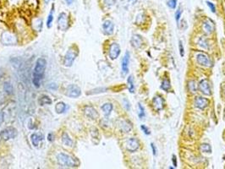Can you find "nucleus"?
I'll use <instances>...</instances> for the list:
<instances>
[{
  "instance_id": "f257e3e1",
  "label": "nucleus",
  "mask_w": 225,
  "mask_h": 169,
  "mask_svg": "<svg viewBox=\"0 0 225 169\" xmlns=\"http://www.w3.org/2000/svg\"><path fill=\"white\" fill-rule=\"evenodd\" d=\"M47 68V61L43 58H39L36 60V65L32 74V83L36 88H39L43 82Z\"/></svg>"
},
{
  "instance_id": "f03ea898",
  "label": "nucleus",
  "mask_w": 225,
  "mask_h": 169,
  "mask_svg": "<svg viewBox=\"0 0 225 169\" xmlns=\"http://www.w3.org/2000/svg\"><path fill=\"white\" fill-rule=\"evenodd\" d=\"M57 162L63 168H78L80 166V162L76 157L63 152L57 155Z\"/></svg>"
},
{
  "instance_id": "7ed1b4c3",
  "label": "nucleus",
  "mask_w": 225,
  "mask_h": 169,
  "mask_svg": "<svg viewBox=\"0 0 225 169\" xmlns=\"http://www.w3.org/2000/svg\"><path fill=\"white\" fill-rule=\"evenodd\" d=\"M78 47L76 46H72L70 47H69V49L67 50L64 59V64L65 67H71L75 62V59L78 56Z\"/></svg>"
},
{
  "instance_id": "20e7f679",
  "label": "nucleus",
  "mask_w": 225,
  "mask_h": 169,
  "mask_svg": "<svg viewBox=\"0 0 225 169\" xmlns=\"http://www.w3.org/2000/svg\"><path fill=\"white\" fill-rule=\"evenodd\" d=\"M18 134V131L15 127L9 126L6 127L0 132V139L3 141H8L9 140H13Z\"/></svg>"
},
{
  "instance_id": "39448f33",
  "label": "nucleus",
  "mask_w": 225,
  "mask_h": 169,
  "mask_svg": "<svg viewBox=\"0 0 225 169\" xmlns=\"http://www.w3.org/2000/svg\"><path fill=\"white\" fill-rule=\"evenodd\" d=\"M1 42L4 46H13L17 43V38L15 35L4 31L1 35Z\"/></svg>"
},
{
  "instance_id": "423d86ee",
  "label": "nucleus",
  "mask_w": 225,
  "mask_h": 169,
  "mask_svg": "<svg viewBox=\"0 0 225 169\" xmlns=\"http://www.w3.org/2000/svg\"><path fill=\"white\" fill-rule=\"evenodd\" d=\"M65 95L70 98H77L81 95V90L76 85H70L66 88Z\"/></svg>"
},
{
  "instance_id": "0eeeda50",
  "label": "nucleus",
  "mask_w": 225,
  "mask_h": 169,
  "mask_svg": "<svg viewBox=\"0 0 225 169\" xmlns=\"http://www.w3.org/2000/svg\"><path fill=\"white\" fill-rule=\"evenodd\" d=\"M58 27L60 30L65 31L69 28V19L68 15L65 12L60 13L58 18Z\"/></svg>"
},
{
  "instance_id": "6e6552de",
  "label": "nucleus",
  "mask_w": 225,
  "mask_h": 169,
  "mask_svg": "<svg viewBox=\"0 0 225 169\" xmlns=\"http://www.w3.org/2000/svg\"><path fill=\"white\" fill-rule=\"evenodd\" d=\"M196 62L202 66L209 67L212 65V61L210 58L205 53H197L196 55Z\"/></svg>"
},
{
  "instance_id": "1a4fd4ad",
  "label": "nucleus",
  "mask_w": 225,
  "mask_h": 169,
  "mask_svg": "<svg viewBox=\"0 0 225 169\" xmlns=\"http://www.w3.org/2000/svg\"><path fill=\"white\" fill-rule=\"evenodd\" d=\"M120 47L119 45L116 43V42H113L112 44L110 45L109 47V58L112 59V60H114L116 59L119 54H120Z\"/></svg>"
},
{
  "instance_id": "9d476101",
  "label": "nucleus",
  "mask_w": 225,
  "mask_h": 169,
  "mask_svg": "<svg viewBox=\"0 0 225 169\" xmlns=\"http://www.w3.org/2000/svg\"><path fill=\"white\" fill-rule=\"evenodd\" d=\"M214 29H215V25L213 21L209 18H206L202 22V30L204 33L207 35H210L211 33H212Z\"/></svg>"
},
{
  "instance_id": "9b49d317",
  "label": "nucleus",
  "mask_w": 225,
  "mask_h": 169,
  "mask_svg": "<svg viewBox=\"0 0 225 169\" xmlns=\"http://www.w3.org/2000/svg\"><path fill=\"white\" fill-rule=\"evenodd\" d=\"M198 87H199V90L203 93L204 95H206V96H211L212 91H211L210 84H209L208 80H207V79L202 80V81L199 82Z\"/></svg>"
},
{
  "instance_id": "f8f14e48",
  "label": "nucleus",
  "mask_w": 225,
  "mask_h": 169,
  "mask_svg": "<svg viewBox=\"0 0 225 169\" xmlns=\"http://www.w3.org/2000/svg\"><path fill=\"white\" fill-rule=\"evenodd\" d=\"M130 59L131 55L129 52H126L121 63V70H122V75L125 76L129 73V64H130Z\"/></svg>"
},
{
  "instance_id": "ddd939ff",
  "label": "nucleus",
  "mask_w": 225,
  "mask_h": 169,
  "mask_svg": "<svg viewBox=\"0 0 225 169\" xmlns=\"http://www.w3.org/2000/svg\"><path fill=\"white\" fill-rule=\"evenodd\" d=\"M140 147L139 140L136 138H130L126 142V149L130 152H136Z\"/></svg>"
},
{
  "instance_id": "4468645a",
  "label": "nucleus",
  "mask_w": 225,
  "mask_h": 169,
  "mask_svg": "<svg viewBox=\"0 0 225 169\" xmlns=\"http://www.w3.org/2000/svg\"><path fill=\"white\" fill-rule=\"evenodd\" d=\"M153 107H154V109L157 111V112L163 109V107H164V106H165V102H164V100H163V98L162 97V96L158 95V96H155L153 97Z\"/></svg>"
},
{
  "instance_id": "2eb2a0df",
  "label": "nucleus",
  "mask_w": 225,
  "mask_h": 169,
  "mask_svg": "<svg viewBox=\"0 0 225 169\" xmlns=\"http://www.w3.org/2000/svg\"><path fill=\"white\" fill-rule=\"evenodd\" d=\"M194 104L196 107L203 110L206 107H207V106L209 105V100L202 97V96H196L195 101H194Z\"/></svg>"
},
{
  "instance_id": "dca6fc26",
  "label": "nucleus",
  "mask_w": 225,
  "mask_h": 169,
  "mask_svg": "<svg viewBox=\"0 0 225 169\" xmlns=\"http://www.w3.org/2000/svg\"><path fill=\"white\" fill-rule=\"evenodd\" d=\"M102 30L106 36H111L114 30V25L111 21H105L102 24Z\"/></svg>"
},
{
  "instance_id": "f3484780",
  "label": "nucleus",
  "mask_w": 225,
  "mask_h": 169,
  "mask_svg": "<svg viewBox=\"0 0 225 169\" xmlns=\"http://www.w3.org/2000/svg\"><path fill=\"white\" fill-rule=\"evenodd\" d=\"M84 112H85V115L87 116V118H89L90 119H92V120H95V119L98 118V116H99L97 111L96 110L94 107H90V106L85 107Z\"/></svg>"
},
{
  "instance_id": "a211bd4d",
  "label": "nucleus",
  "mask_w": 225,
  "mask_h": 169,
  "mask_svg": "<svg viewBox=\"0 0 225 169\" xmlns=\"http://www.w3.org/2000/svg\"><path fill=\"white\" fill-rule=\"evenodd\" d=\"M44 139V136L43 134H40V133H33L31 135V144L34 146L35 147H37L39 146L40 142Z\"/></svg>"
},
{
  "instance_id": "6ab92c4d",
  "label": "nucleus",
  "mask_w": 225,
  "mask_h": 169,
  "mask_svg": "<svg viewBox=\"0 0 225 169\" xmlns=\"http://www.w3.org/2000/svg\"><path fill=\"white\" fill-rule=\"evenodd\" d=\"M131 43L133 47L140 48L143 45V39L140 35H133V37H131Z\"/></svg>"
},
{
  "instance_id": "aec40b11",
  "label": "nucleus",
  "mask_w": 225,
  "mask_h": 169,
  "mask_svg": "<svg viewBox=\"0 0 225 169\" xmlns=\"http://www.w3.org/2000/svg\"><path fill=\"white\" fill-rule=\"evenodd\" d=\"M101 109H102V112H103L105 117H109V115H110V113H111L112 111H113V104L109 103H104L102 107H101Z\"/></svg>"
},
{
  "instance_id": "412c9836",
  "label": "nucleus",
  "mask_w": 225,
  "mask_h": 169,
  "mask_svg": "<svg viewBox=\"0 0 225 169\" xmlns=\"http://www.w3.org/2000/svg\"><path fill=\"white\" fill-rule=\"evenodd\" d=\"M67 108H68L67 105L65 103H63V102H59V103H58L55 105V112L57 113H58V114L65 112Z\"/></svg>"
},
{
  "instance_id": "4be33fe9",
  "label": "nucleus",
  "mask_w": 225,
  "mask_h": 169,
  "mask_svg": "<svg viewBox=\"0 0 225 169\" xmlns=\"http://www.w3.org/2000/svg\"><path fill=\"white\" fill-rule=\"evenodd\" d=\"M62 142L66 146H72L73 144H74L72 139L66 132H64L62 134Z\"/></svg>"
},
{
  "instance_id": "5701e85b",
  "label": "nucleus",
  "mask_w": 225,
  "mask_h": 169,
  "mask_svg": "<svg viewBox=\"0 0 225 169\" xmlns=\"http://www.w3.org/2000/svg\"><path fill=\"white\" fill-rule=\"evenodd\" d=\"M120 128H121V130H122V131H124V133H128L131 130L132 126H131V124L128 120H124L123 122H121V124H120Z\"/></svg>"
},
{
  "instance_id": "b1692460",
  "label": "nucleus",
  "mask_w": 225,
  "mask_h": 169,
  "mask_svg": "<svg viewBox=\"0 0 225 169\" xmlns=\"http://www.w3.org/2000/svg\"><path fill=\"white\" fill-rule=\"evenodd\" d=\"M38 103L40 104V106H45V105H50L52 104V100L51 98L48 96H46V95H43L42 96L39 100H38Z\"/></svg>"
},
{
  "instance_id": "393cba45",
  "label": "nucleus",
  "mask_w": 225,
  "mask_h": 169,
  "mask_svg": "<svg viewBox=\"0 0 225 169\" xmlns=\"http://www.w3.org/2000/svg\"><path fill=\"white\" fill-rule=\"evenodd\" d=\"M4 91L8 95H13L14 94V87L13 85L10 82H5L4 85Z\"/></svg>"
},
{
  "instance_id": "a878e982",
  "label": "nucleus",
  "mask_w": 225,
  "mask_h": 169,
  "mask_svg": "<svg viewBox=\"0 0 225 169\" xmlns=\"http://www.w3.org/2000/svg\"><path fill=\"white\" fill-rule=\"evenodd\" d=\"M108 91V88L106 87H98V88H95L93 90H91L89 91H87V95H96V94H100V93H103V92H106Z\"/></svg>"
},
{
  "instance_id": "bb28decb",
  "label": "nucleus",
  "mask_w": 225,
  "mask_h": 169,
  "mask_svg": "<svg viewBox=\"0 0 225 169\" xmlns=\"http://www.w3.org/2000/svg\"><path fill=\"white\" fill-rule=\"evenodd\" d=\"M188 89L191 93H196L198 90V85L195 81H190L188 82Z\"/></svg>"
},
{
  "instance_id": "cd10ccee",
  "label": "nucleus",
  "mask_w": 225,
  "mask_h": 169,
  "mask_svg": "<svg viewBox=\"0 0 225 169\" xmlns=\"http://www.w3.org/2000/svg\"><path fill=\"white\" fill-rule=\"evenodd\" d=\"M53 10H54V6L53 5L51 11H50L49 15L48 16V19H47V27L48 28H51L53 22Z\"/></svg>"
},
{
  "instance_id": "c85d7f7f",
  "label": "nucleus",
  "mask_w": 225,
  "mask_h": 169,
  "mask_svg": "<svg viewBox=\"0 0 225 169\" xmlns=\"http://www.w3.org/2000/svg\"><path fill=\"white\" fill-rule=\"evenodd\" d=\"M127 84H128V89L129 91L131 93L135 92V86H134V80H133V76H129L127 79Z\"/></svg>"
},
{
  "instance_id": "c756f323",
  "label": "nucleus",
  "mask_w": 225,
  "mask_h": 169,
  "mask_svg": "<svg viewBox=\"0 0 225 169\" xmlns=\"http://www.w3.org/2000/svg\"><path fill=\"white\" fill-rule=\"evenodd\" d=\"M161 89L165 91H168L171 89V83H170V81L168 79H166L162 82Z\"/></svg>"
},
{
  "instance_id": "7c9ffc66",
  "label": "nucleus",
  "mask_w": 225,
  "mask_h": 169,
  "mask_svg": "<svg viewBox=\"0 0 225 169\" xmlns=\"http://www.w3.org/2000/svg\"><path fill=\"white\" fill-rule=\"evenodd\" d=\"M198 43H199V45H200L202 47H203L205 49H208V48H209L208 41H207V39L205 38V37H201V38L199 39V41H198Z\"/></svg>"
},
{
  "instance_id": "2f4dec72",
  "label": "nucleus",
  "mask_w": 225,
  "mask_h": 169,
  "mask_svg": "<svg viewBox=\"0 0 225 169\" xmlns=\"http://www.w3.org/2000/svg\"><path fill=\"white\" fill-rule=\"evenodd\" d=\"M200 149L204 153H212V146L209 144H207V143L202 144L200 147Z\"/></svg>"
},
{
  "instance_id": "473e14b6",
  "label": "nucleus",
  "mask_w": 225,
  "mask_h": 169,
  "mask_svg": "<svg viewBox=\"0 0 225 169\" xmlns=\"http://www.w3.org/2000/svg\"><path fill=\"white\" fill-rule=\"evenodd\" d=\"M138 107H139V112H138V116L140 119H143V118L145 117V109L144 107H142V105L141 103L138 104Z\"/></svg>"
},
{
  "instance_id": "72a5a7b5",
  "label": "nucleus",
  "mask_w": 225,
  "mask_h": 169,
  "mask_svg": "<svg viewBox=\"0 0 225 169\" xmlns=\"http://www.w3.org/2000/svg\"><path fill=\"white\" fill-rule=\"evenodd\" d=\"M181 14H182V8L180 7L178 9H177V11L175 12V20H176V22H177V24H179V22H180Z\"/></svg>"
},
{
  "instance_id": "f704fd0d",
  "label": "nucleus",
  "mask_w": 225,
  "mask_h": 169,
  "mask_svg": "<svg viewBox=\"0 0 225 169\" xmlns=\"http://www.w3.org/2000/svg\"><path fill=\"white\" fill-rule=\"evenodd\" d=\"M167 4L170 8H175L177 6V0H168Z\"/></svg>"
},
{
  "instance_id": "c9c22d12",
  "label": "nucleus",
  "mask_w": 225,
  "mask_h": 169,
  "mask_svg": "<svg viewBox=\"0 0 225 169\" xmlns=\"http://www.w3.org/2000/svg\"><path fill=\"white\" fill-rule=\"evenodd\" d=\"M48 88L50 89L52 91H56V90H58V85L56 84V83H49L48 85Z\"/></svg>"
},
{
  "instance_id": "e433bc0d",
  "label": "nucleus",
  "mask_w": 225,
  "mask_h": 169,
  "mask_svg": "<svg viewBox=\"0 0 225 169\" xmlns=\"http://www.w3.org/2000/svg\"><path fill=\"white\" fill-rule=\"evenodd\" d=\"M179 49H180V56H181V57H184V55H185V49H184L183 43H182L181 41H180V42H179Z\"/></svg>"
},
{
  "instance_id": "4c0bfd02",
  "label": "nucleus",
  "mask_w": 225,
  "mask_h": 169,
  "mask_svg": "<svg viewBox=\"0 0 225 169\" xmlns=\"http://www.w3.org/2000/svg\"><path fill=\"white\" fill-rule=\"evenodd\" d=\"M123 103H124V107H125V109L126 110H130L131 109V103L130 102L126 99V98H124L123 100Z\"/></svg>"
},
{
  "instance_id": "58836bf2",
  "label": "nucleus",
  "mask_w": 225,
  "mask_h": 169,
  "mask_svg": "<svg viewBox=\"0 0 225 169\" xmlns=\"http://www.w3.org/2000/svg\"><path fill=\"white\" fill-rule=\"evenodd\" d=\"M207 5H208V7L211 9V11L212 12V13H216V7H215V5L212 4V3H211V2H207Z\"/></svg>"
},
{
  "instance_id": "ea45409f",
  "label": "nucleus",
  "mask_w": 225,
  "mask_h": 169,
  "mask_svg": "<svg viewBox=\"0 0 225 169\" xmlns=\"http://www.w3.org/2000/svg\"><path fill=\"white\" fill-rule=\"evenodd\" d=\"M141 130H142L143 132L145 133L146 135H149V134H151V132H150V130H149V129H148V128H147V127H146V125H143V124L141 125Z\"/></svg>"
},
{
  "instance_id": "a19ab883",
  "label": "nucleus",
  "mask_w": 225,
  "mask_h": 169,
  "mask_svg": "<svg viewBox=\"0 0 225 169\" xmlns=\"http://www.w3.org/2000/svg\"><path fill=\"white\" fill-rule=\"evenodd\" d=\"M5 101H6V100H5V96H4V95L0 91V106L3 105L4 103H5Z\"/></svg>"
},
{
  "instance_id": "79ce46f5",
  "label": "nucleus",
  "mask_w": 225,
  "mask_h": 169,
  "mask_svg": "<svg viewBox=\"0 0 225 169\" xmlns=\"http://www.w3.org/2000/svg\"><path fill=\"white\" fill-rule=\"evenodd\" d=\"M54 134H53V133H49L48 134V141H50V142H53V140H54Z\"/></svg>"
},
{
  "instance_id": "37998d69",
  "label": "nucleus",
  "mask_w": 225,
  "mask_h": 169,
  "mask_svg": "<svg viewBox=\"0 0 225 169\" xmlns=\"http://www.w3.org/2000/svg\"><path fill=\"white\" fill-rule=\"evenodd\" d=\"M4 112H0V126L4 122Z\"/></svg>"
},
{
  "instance_id": "c03bdc74",
  "label": "nucleus",
  "mask_w": 225,
  "mask_h": 169,
  "mask_svg": "<svg viewBox=\"0 0 225 169\" xmlns=\"http://www.w3.org/2000/svg\"><path fill=\"white\" fill-rule=\"evenodd\" d=\"M172 162H173V165H174V168H176L178 163H177V157L175 155H173V156H172Z\"/></svg>"
},
{
  "instance_id": "a18cd8bd",
  "label": "nucleus",
  "mask_w": 225,
  "mask_h": 169,
  "mask_svg": "<svg viewBox=\"0 0 225 169\" xmlns=\"http://www.w3.org/2000/svg\"><path fill=\"white\" fill-rule=\"evenodd\" d=\"M151 148H152V151H153V153L154 156L157 155V149H156V146L153 143H151Z\"/></svg>"
},
{
  "instance_id": "49530a36",
  "label": "nucleus",
  "mask_w": 225,
  "mask_h": 169,
  "mask_svg": "<svg viewBox=\"0 0 225 169\" xmlns=\"http://www.w3.org/2000/svg\"><path fill=\"white\" fill-rule=\"evenodd\" d=\"M73 1H74V0H65L66 4H67L68 5H70V4L73 3Z\"/></svg>"
},
{
  "instance_id": "de8ad7c7",
  "label": "nucleus",
  "mask_w": 225,
  "mask_h": 169,
  "mask_svg": "<svg viewBox=\"0 0 225 169\" xmlns=\"http://www.w3.org/2000/svg\"><path fill=\"white\" fill-rule=\"evenodd\" d=\"M49 1H50V0H44L45 4H48V3H49Z\"/></svg>"
},
{
  "instance_id": "09e8293b",
  "label": "nucleus",
  "mask_w": 225,
  "mask_h": 169,
  "mask_svg": "<svg viewBox=\"0 0 225 169\" xmlns=\"http://www.w3.org/2000/svg\"><path fill=\"white\" fill-rule=\"evenodd\" d=\"M224 119H225V109H224Z\"/></svg>"
},
{
  "instance_id": "8fccbe9b",
  "label": "nucleus",
  "mask_w": 225,
  "mask_h": 169,
  "mask_svg": "<svg viewBox=\"0 0 225 169\" xmlns=\"http://www.w3.org/2000/svg\"><path fill=\"white\" fill-rule=\"evenodd\" d=\"M130 1H131V0H130Z\"/></svg>"
}]
</instances>
